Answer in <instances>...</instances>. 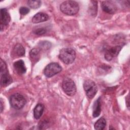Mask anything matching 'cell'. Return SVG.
<instances>
[{"label":"cell","mask_w":130,"mask_h":130,"mask_svg":"<svg viewBox=\"0 0 130 130\" xmlns=\"http://www.w3.org/2000/svg\"><path fill=\"white\" fill-rule=\"evenodd\" d=\"M11 20L10 14L6 8H2L1 9L0 16V24L1 31L4 29V27L7 26Z\"/></svg>","instance_id":"8"},{"label":"cell","mask_w":130,"mask_h":130,"mask_svg":"<svg viewBox=\"0 0 130 130\" xmlns=\"http://www.w3.org/2000/svg\"><path fill=\"white\" fill-rule=\"evenodd\" d=\"M79 7L78 4L73 1H67L63 2L60 5V11L64 14L68 15H74L79 11Z\"/></svg>","instance_id":"1"},{"label":"cell","mask_w":130,"mask_h":130,"mask_svg":"<svg viewBox=\"0 0 130 130\" xmlns=\"http://www.w3.org/2000/svg\"><path fill=\"white\" fill-rule=\"evenodd\" d=\"M62 88L64 92L69 96H73L76 92V86L74 82L68 77L63 79Z\"/></svg>","instance_id":"5"},{"label":"cell","mask_w":130,"mask_h":130,"mask_svg":"<svg viewBox=\"0 0 130 130\" xmlns=\"http://www.w3.org/2000/svg\"><path fill=\"white\" fill-rule=\"evenodd\" d=\"M91 6L89 7L90 13L92 16H95L96 15L98 7H97V2L96 1H91Z\"/></svg>","instance_id":"19"},{"label":"cell","mask_w":130,"mask_h":130,"mask_svg":"<svg viewBox=\"0 0 130 130\" xmlns=\"http://www.w3.org/2000/svg\"><path fill=\"white\" fill-rule=\"evenodd\" d=\"M129 98H128V96H127V100H126V103H126V105H127V108H128V109H129Z\"/></svg>","instance_id":"23"},{"label":"cell","mask_w":130,"mask_h":130,"mask_svg":"<svg viewBox=\"0 0 130 130\" xmlns=\"http://www.w3.org/2000/svg\"><path fill=\"white\" fill-rule=\"evenodd\" d=\"M83 88L87 96L89 99H92L98 91V88L95 83L91 80H86L83 83Z\"/></svg>","instance_id":"6"},{"label":"cell","mask_w":130,"mask_h":130,"mask_svg":"<svg viewBox=\"0 0 130 130\" xmlns=\"http://www.w3.org/2000/svg\"><path fill=\"white\" fill-rule=\"evenodd\" d=\"M101 112V97H99L94 102L93 106L92 116L95 118L98 117Z\"/></svg>","instance_id":"13"},{"label":"cell","mask_w":130,"mask_h":130,"mask_svg":"<svg viewBox=\"0 0 130 130\" xmlns=\"http://www.w3.org/2000/svg\"><path fill=\"white\" fill-rule=\"evenodd\" d=\"M15 72L19 75H21L25 73L26 68L24 61L22 60H19L14 63L13 64Z\"/></svg>","instance_id":"11"},{"label":"cell","mask_w":130,"mask_h":130,"mask_svg":"<svg viewBox=\"0 0 130 130\" xmlns=\"http://www.w3.org/2000/svg\"><path fill=\"white\" fill-rule=\"evenodd\" d=\"M28 6L34 9H36L39 8L41 5V2L39 0L37 1H27Z\"/></svg>","instance_id":"18"},{"label":"cell","mask_w":130,"mask_h":130,"mask_svg":"<svg viewBox=\"0 0 130 130\" xmlns=\"http://www.w3.org/2000/svg\"><path fill=\"white\" fill-rule=\"evenodd\" d=\"M1 112L2 113L3 110V102H2V99H1Z\"/></svg>","instance_id":"24"},{"label":"cell","mask_w":130,"mask_h":130,"mask_svg":"<svg viewBox=\"0 0 130 130\" xmlns=\"http://www.w3.org/2000/svg\"><path fill=\"white\" fill-rule=\"evenodd\" d=\"M49 18V16L43 12H39L35 14L32 18V22L34 23H39L47 21Z\"/></svg>","instance_id":"12"},{"label":"cell","mask_w":130,"mask_h":130,"mask_svg":"<svg viewBox=\"0 0 130 130\" xmlns=\"http://www.w3.org/2000/svg\"><path fill=\"white\" fill-rule=\"evenodd\" d=\"M101 7L105 12L110 14H113L117 11L116 5L112 1H105L102 2L101 3Z\"/></svg>","instance_id":"9"},{"label":"cell","mask_w":130,"mask_h":130,"mask_svg":"<svg viewBox=\"0 0 130 130\" xmlns=\"http://www.w3.org/2000/svg\"><path fill=\"white\" fill-rule=\"evenodd\" d=\"M9 102L11 107L16 110H19L23 108L26 103L24 97L19 93L11 95L9 98Z\"/></svg>","instance_id":"4"},{"label":"cell","mask_w":130,"mask_h":130,"mask_svg":"<svg viewBox=\"0 0 130 130\" xmlns=\"http://www.w3.org/2000/svg\"><path fill=\"white\" fill-rule=\"evenodd\" d=\"M121 49V46H116L109 48L105 53V58L107 61H111L117 56Z\"/></svg>","instance_id":"10"},{"label":"cell","mask_w":130,"mask_h":130,"mask_svg":"<svg viewBox=\"0 0 130 130\" xmlns=\"http://www.w3.org/2000/svg\"><path fill=\"white\" fill-rule=\"evenodd\" d=\"M29 55L32 61H37L40 57V49L39 48L32 49L29 52Z\"/></svg>","instance_id":"17"},{"label":"cell","mask_w":130,"mask_h":130,"mask_svg":"<svg viewBox=\"0 0 130 130\" xmlns=\"http://www.w3.org/2000/svg\"><path fill=\"white\" fill-rule=\"evenodd\" d=\"M46 43H47L46 41V42L43 41V42H40V44H39V46L40 48L42 47V48H43V49H49V48H50L49 46H50L51 45H50V44L49 45V44H50L49 42H48L47 44H46Z\"/></svg>","instance_id":"22"},{"label":"cell","mask_w":130,"mask_h":130,"mask_svg":"<svg viewBox=\"0 0 130 130\" xmlns=\"http://www.w3.org/2000/svg\"><path fill=\"white\" fill-rule=\"evenodd\" d=\"M106 125V120L104 117L99 119L94 123V128L96 130H103Z\"/></svg>","instance_id":"16"},{"label":"cell","mask_w":130,"mask_h":130,"mask_svg":"<svg viewBox=\"0 0 130 130\" xmlns=\"http://www.w3.org/2000/svg\"><path fill=\"white\" fill-rule=\"evenodd\" d=\"M33 32L35 34L38 35V36H41L45 34L47 32V29L45 27H39L37 28L36 29H35L33 30Z\"/></svg>","instance_id":"20"},{"label":"cell","mask_w":130,"mask_h":130,"mask_svg":"<svg viewBox=\"0 0 130 130\" xmlns=\"http://www.w3.org/2000/svg\"><path fill=\"white\" fill-rule=\"evenodd\" d=\"M1 85L2 87H6L9 85L12 82L13 79L9 73L7 64L4 60H1Z\"/></svg>","instance_id":"3"},{"label":"cell","mask_w":130,"mask_h":130,"mask_svg":"<svg viewBox=\"0 0 130 130\" xmlns=\"http://www.w3.org/2000/svg\"><path fill=\"white\" fill-rule=\"evenodd\" d=\"M29 12V9L25 7H21L19 9V12L22 15H25L28 14Z\"/></svg>","instance_id":"21"},{"label":"cell","mask_w":130,"mask_h":130,"mask_svg":"<svg viewBox=\"0 0 130 130\" xmlns=\"http://www.w3.org/2000/svg\"><path fill=\"white\" fill-rule=\"evenodd\" d=\"M62 70L61 66L56 62L48 64L44 70V74L48 78H50L60 72Z\"/></svg>","instance_id":"7"},{"label":"cell","mask_w":130,"mask_h":130,"mask_svg":"<svg viewBox=\"0 0 130 130\" xmlns=\"http://www.w3.org/2000/svg\"><path fill=\"white\" fill-rule=\"evenodd\" d=\"M58 57L64 63L66 64H71L76 58V52L72 48H62L59 52Z\"/></svg>","instance_id":"2"},{"label":"cell","mask_w":130,"mask_h":130,"mask_svg":"<svg viewBox=\"0 0 130 130\" xmlns=\"http://www.w3.org/2000/svg\"><path fill=\"white\" fill-rule=\"evenodd\" d=\"M44 107L42 104H38L34 109V116L35 119H39L44 112Z\"/></svg>","instance_id":"15"},{"label":"cell","mask_w":130,"mask_h":130,"mask_svg":"<svg viewBox=\"0 0 130 130\" xmlns=\"http://www.w3.org/2000/svg\"><path fill=\"white\" fill-rule=\"evenodd\" d=\"M25 49L20 44H17L15 45L13 49V53L14 55L20 57L23 56L25 54Z\"/></svg>","instance_id":"14"}]
</instances>
